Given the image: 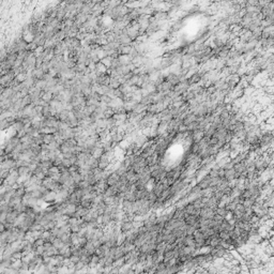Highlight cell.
Wrapping results in <instances>:
<instances>
[{"label": "cell", "mask_w": 274, "mask_h": 274, "mask_svg": "<svg viewBox=\"0 0 274 274\" xmlns=\"http://www.w3.org/2000/svg\"><path fill=\"white\" fill-rule=\"evenodd\" d=\"M233 165H235V164H233V162L229 161V162H227V163H226L225 165L223 166L222 168H224L225 170H226V169H231V168H233Z\"/></svg>", "instance_id": "cell-15"}, {"label": "cell", "mask_w": 274, "mask_h": 274, "mask_svg": "<svg viewBox=\"0 0 274 274\" xmlns=\"http://www.w3.org/2000/svg\"><path fill=\"white\" fill-rule=\"evenodd\" d=\"M120 229L122 233H125V231H129V230H131L133 227H134V225H133V222H130V221H121L120 222Z\"/></svg>", "instance_id": "cell-3"}, {"label": "cell", "mask_w": 274, "mask_h": 274, "mask_svg": "<svg viewBox=\"0 0 274 274\" xmlns=\"http://www.w3.org/2000/svg\"><path fill=\"white\" fill-rule=\"evenodd\" d=\"M3 112H4V109L2 108V107H0V116L2 115V113H3Z\"/></svg>", "instance_id": "cell-17"}, {"label": "cell", "mask_w": 274, "mask_h": 274, "mask_svg": "<svg viewBox=\"0 0 274 274\" xmlns=\"http://www.w3.org/2000/svg\"><path fill=\"white\" fill-rule=\"evenodd\" d=\"M53 245L56 248H58V250H59V248H61L62 246H63L64 243L62 242V240H61L60 238H56V239L53 241Z\"/></svg>", "instance_id": "cell-11"}, {"label": "cell", "mask_w": 274, "mask_h": 274, "mask_svg": "<svg viewBox=\"0 0 274 274\" xmlns=\"http://www.w3.org/2000/svg\"><path fill=\"white\" fill-rule=\"evenodd\" d=\"M119 178H120V177L118 176L115 171H113V173H110V175L107 177V179H106V183L108 184V186H110V185H115V184L118 182Z\"/></svg>", "instance_id": "cell-2"}, {"label": "cell", "mask_w": 274, "mask_h": 274, "mask_svg": "<svg viewBox=\"0 0 274 274\" xmlns=\"http://www.w3.org/2000/svg\"><path fill=\"white\" fill-rule=\"evenodd\" d=\"M235 173H236V171H235L233 168L226 169L225 173H224V178H225L227 181H231L233 179H235Z\"/></svg>", "instance_id": "cell-5"}, {"label": "cell", "mask_w": 274, "mask_h": 274, "mask_svg": "<svg viewBox=\"0 0 274 274\" xmlns=\"http://www.w3.org/2000/svg\"><path fill=\"white\" fill-rule=\"evenodd\" d=\"M70 260H71L72 262L76 263L77 261L80 260V257H79V256H76V255H71L70 256Z\"/></svg>", "instance_id": "cell-16"}, {"label": "cell", "mask_w": 274, "mask_h": 274, "mask_svg": "<svg viewBox=\"0 0 274 274\" xmlns=\"http://www.w3.org/2000/svg\"><path fill=\"white\" fill-rule=\"evenodd\" d=\"M215 213L225 218V216L227 215V213H228V211L225 209V207H223V208H216V209H215Z\"/></svg>", "instance_id": "cell-9"}, {"label": "cell", "mask_w": 274, "mask_h": 274, "mask_svg": "<svg viewBox=\"0 0 274 274\" xmlns=\"http://www.w3.org/2000/svg\"><path fill=\"white\" fill-rule=\"evenodd\" d=\"M43 135V143L49 145L50 143H53L55 140V136L54 134H42Z\"/></svg>", "instance_id": "cell-6"}, {"label": "cell", "mask_w": 274, "mask_h": 274, "mask_svg": "<svg viewBox=\"0 0 274 274\" xmlns=\"http://www.w3.org/2000/svg\"><path fill=\"white\" fill-rule=\"evenodd\" d=\"M91 156H93V158H100V156H101L102 154L104 153V150H103V148H100V147H94L93 149L91 150Z\"/></svg>", "instance_id": "cell-4"}, {"label": "cell", "mask_w": 274, "mask_h": 274, "mask_svg": "<svg viewBox=\"0 0 274 274\" xmlns=\"http://www.w3.org/2000/svg\"><path fill=\"white\" fill-rule=\"evenodd\" d=\"M53 161H50V160H46V161H42L39 163V166L40 167H42V168H50L52 166H53Z\"/></svg>", "instance_id": "cell-8"}, {"label": "cell", "mask_w": 274, "mask_h": 274, "mask_svg": "<svg viewBox=\"0 0 274 274\" xmlns=\"http://www.w3.org/2000/svg\"><path fill=\"white\" fill-rule=\"evenodd\" d=\"M109 165H110V162L109 161H99L98 167L99 168H101L102 170H104V169L108 168Z\"/></svg>", "instance_id": "cell-10"}, {"label": "cell", "mask_w": 274, "mask_h": 274, "mask_svg": "<svg viewBox=\"0 0 274 274\" xmlns=\"http://www.w3.org/2000/svg\"><path fill=\"white\" fill-rule=\"evenodd\" d=\"M7 213L8 212H5V211H1L0 212V223L4 224L7 222Z\"/></svg>", "instance_id": "cell-13"}, {"label": "cell", "mask_w": 274, "mask_h": 274, "mask_svg": "<svg viewBox=\"0 0 274 274\" xmlns=\"http://www.w3.org/2000/svg\"><path fill=\"white\" fill-rule=\"evenodd\" d=\"M70 228H71V233H78L79 230H80V226H79L78 224H75V225L70 226Z\"/></svg>", "instance_id": "cell-14"}, {"label": "cell", "mask_w": 274, "mask_h": 274, "mask_svg": "<svg viewBox=\"0 0 274 274\" xmlns=\"http://www.w3.org/2000/svg\"><path fill=\"white\" fill-rule=\"evenodd\" d=\"M9 173H10V170H9V169L1 168V167H0V179L4 180V179H5V178L9 176Z\"/></svg>", "instance_id": "cell-12"}, {"label": "cell", "mask_w": 274, "mask_h": 274, "mask_svg": "<svg viewBox=\"0 0 274 274\" xmlns=\"http://www.w3.org/2000/svg\"><path fill=\"white\" fill-rule=\"evenodd\" d=\"M17 171H18L19 176H26V175L31 173L28 166H19V167H17Z\"/></svg>", "instance_id": "cell-7"}, {"label": "cell", "mask_w": 274, "mask_h": 274, "mask_svg": "<svg viewBox=\"0 0 274 274\" xmlns=\"http://www.w3.org/2000/svg\"><path fill=\"white\" fill-rule=\"evenodd\" d=\"M210 183H211V177L209 176V175H207V176H205L201 180L199 181L197 185H198L201 190H205V188L210 186Z\"/></svg>", "instance_id": "cell-1"}]
</instances>
